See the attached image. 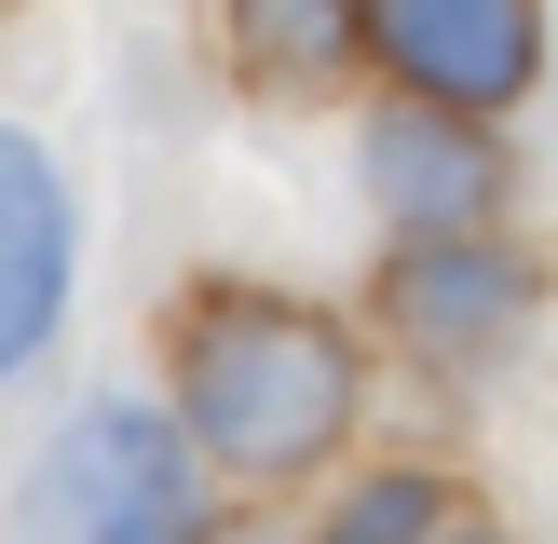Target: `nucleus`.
I'll use <instances>...</instances> for the list:
<instances>
[{
	"instance_id": "1",
	"label": "nucleus",
	"mask_w": 558,
	"mask_h": 544,
	"mask_svg": "<svg viewBox=\"0 0 558 544\" xmlns=\"http://www.w3.org/2000/svg\"><path fill=\"white\" fill-rule=\"evenodd\" d=\"M178 422L205 435L232 477H314L354 435V341L314 299L218 286L178 326Z\"/></svg>"
},
{
	"instance_id": "2",
	"label": "nucleus",
	"mask_w": 558,
	"mask_h": 544,
	"mask_svg": "<svg viewBox=\"0 0 558 544\" xmlns=\"http://www.w3.org/2000/svg\"><path fill=\"white\" fill-rule=\"evenodd\" d=\"M14 544H205V462L191 422L136 395H96L54 422V449L14 490Z\"/></svg>"
},
{
	"instance_id": "3",
	"label": "nucleus",
	"mask_w": 558,
	"mask_h": 544,
	"mask_svg": "<svg viewBox=\"0 0 558 544\" xmlns=\"http://www.w3.org/2000/svg\"><path fill=\"white\" fill-rule=\"evenodd\" d=\"M368 54L409 96L518 109L545 82V0H368Z\"/></svg>"
},
{
	"instance_id": "4",
	"label": "nucleus",
	"mask_w": 558,
	"mask_h": 544,
	"mask_svg": "<svg viewBox=\"0 0 558 544\" xmlns=\"http://www.w3.org/2000/svg\"><path fill=\"white\" fill-rule=\"evenodd\" d=\"M69 272H82V205L54 177V150L27 123H0V381H27L69 326Z\"/></svg>"
},
{
	"instance_id": "5",
	"label": "nucleus",
	"mask_w": 558,
	"mask_h": 544,
	"mask_svg": "<svg viewBox=\"0 0 558 544\" xmlns=\"http://www.w3.org/2000/svg\"><path fill=\"white\" fill-rule=\"evenodd\" d=\"M354 177H368V205L409 218V232H463V218L505 205L490 109H450V96H396L368 136H354Z\"/></svg>"
},
{
	"instance_id": "6",
	"label": "nucleus",
	"mask_w": 558,
	"mask_h": 544,
	"mask_svg": "<svg viewBox=\"0 0 558 544\" xmlns=\"http://www.w3.org/2000/svg\"><path fill=\"white\" fill-rule=\"evenodd\" d=\"M381 299H396V326H409L423 354H505L518 326H532L545 286H532V259H518V245H463V232H436L423 259H396V286H381Z\"/></svg>"
},
{
	"instance_id": "7",
	"label": "nucleus",
	"mask_w": 558,
	"mask_h": 544,
	"mask_svg": "<svg viewBox=\"0 0 558 544\" xmlns=\"http://www.w3.org/2000/svg\"><path fill=\"white\" fill-rule=\"evenodd\" d=\"M232 41H245V69H259V82L314 96V82L368 41V0H232Z\"/></svg>"
},
{
	"instance_id": "8",
	"label": "nucleus",
	"mask_w": 558,
	"mask_h": 544,
	"mask_svg": "<svg viewBox=\"0 0 558 544\" xmlns=\"http://www.w3.org/2000/svg\"><path fill=\"white\" fill-rule=\"evenodd\" d=\"M327 544H505V531H490V504L450 490V477H368L327 517Z\"/></svg>"
}]
</instances>
